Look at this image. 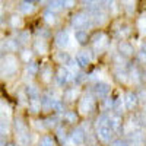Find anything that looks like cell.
I'll return each instance as SVG.
<instances>
[{
	"instance_id": "obj_23",
	"label": "cell",
	"mask_w": 146,
	"mask_h": 146,
	"mask_svg": "<svg viewBox=\"0 0 146 146\" xmlns=\"http://www.w3.org/2000/svg\"><path fill=\"white\" fill-rule=\"evenodd\" d=\"M34 9H35V6H34V3H32V2H29V0H27V2H22V3H21V6H19V10L22 12V13H25V15L32 13Z\"/></svg>"
},
{
	"instance_id": "obj_8",
	"label": "cell",
	"mask_w": 146,
	"mask_h": 146,
	"mask_svg": "<svg viewBox=\"0 0 146 146\" xmlns=\"http://www.w3.org/2000/svg\"><path fill=\"white\" fill-rule=\"evenodd\" d=\"M54 41H56V45L60 47V48H64L69 45V41H70V36H69V32L66 29H62L58 31L54 36Z\"/></svg>"
},
{
	"instance_id": "obj_37",
	"label": "cell",
	"mask_w": 146,
	"mask_h": 146,
	"mask_svg": "<svg viewBox=\"0 0 146 146\" xmlns=\"http://www.w3.org/2000/svg\"><path fill=\"white\" fill-rule=\"evenodd\" d=\"M9 129V123H7V120L5 117L0 115V135H5V133Z\"/></svg>"
},
{
	"instance_id": "obj_51",
	"label": "cell",
	"mask_w": 146,
	"mask_h": 146,
	"mask_svg": "<svg viewBox=\"0 0 146 146\" xmlns=\"http://www.w3.org/2000/svg\"><path fill=\"white\" fill-rule=\"evenodd\" d=\"M3 51H5V50H3V44H0V57H2Z\"/></svg>"
},
{
	"instance_id": "obj_7",
	"label": "cell",
	"mask_w": 146,
	"mask_h": 146,
	"mask_svg": "<svg viewBox=\"0 0 146 146\" xmlns=\"http://www.w3.org/2000/svg\"><path fill=\"white\" fill-rule=\"evenodd\" d=\"M111 88H110V85L107 82H96L94 85V94L96 98H105V96L110 94Z\"/></svg>"
},
{
	"instance_id": "obj_27",
	"label": "cell",
	"mask_w": 146,
	"mask_h": 146,
	"mask_svg": "<svg viewBox=\"0 0 146 146\" xmlns=\"http://www.w3.org/2000/svg\"><path fill=\"white\" fill-rule=\"evenodd\" d=\"M15 130H16L18 135L28 131V127H27L25 123H23V120H22V118H15Z\"/></svg>"
},
{
	"instance_id": "obj_32",
	"label": "cell",
	"mask_w": 146,
	"mask_h": 146,
	"mask_svg": "<svg viewBox=\"0 0 146 146\" xmlns=\"http://www.w3.org/2000/svg\"><path fill=\"white\" fill-rule=\"evenodd\" d=\"M121 5H123V7L126 9V12L131 13V12L135 10V6H136V0H123V2H121Z\"/></svg>"
},
{
	"instance_id": "obj_28",
	"label": "cell",
	"mask_w": 146,
	"mask_h": 146,
	"mask_svg": "<svg viewBox=\"0 0 146 146\" xmlns=\"http://www.w3.org/2000/svg\"><path fill=\"white\" fill-rule=\"evenodd\" d=\"M27 72L29 73V75L35 76L36 73L40 72V64L36 63V62H28V64H27Z\"/></svg>"
},
{
	"instance_id": "obj_20",
	"label": "cell",
	"mask_w": 146,
	"mask_h": 146,
	"mask_svg": "<svg viewBox=\"0 0 146 146\" xmlns=\"http://www.w3.org/2000/svg\"><path fill=\"white\" fill-rule=\"evenodd\" d=\"M34 50L38 53V54H45L48 51V45L45 42V40H38L34 42Z\"/></svg>"
},
{
	"instance_id": "obj_11",
	"label": "cell",
	"mask_w": 146,
	"mask_h": 146,
	"mask_svg": "<svg viewBox=\"0 0 146 146\" xmlns=\"http://www.w3.org/2000/svg\"><path fill=\"white\" fill-rule=\"evenodd\" d=\"M118 51L121 56H124V57H131L133 54H135V48H133V45L127 41H121L118 44Z\"/></svg>"
},
{
	"instance_id": "obj_19",
	"label": "cell",
	"mask_w": 146,
	"mask_h": 146,
	"mask_svg": "<svg viewBox=\"0 0 146 146\" xmlns=\"http://www.w3.org/2000/svg\"><path fill=\"white\" fill-rule=\"evenodd\" d=\"M19 48V42L15 41V40H6L3 42V50L6 53H13V51H18Z\"/></svg>"
},
{
	"instance_id": "obj_56",
	"label": "cell",
	"mask_w": 146,
	"mask_h": 146,
	"mask_svg": "<svg viewBox=\"0 0 146 146\" xmlns=\"http://www.w3.org/2000/svg\"><path fill=\"white\" fill-rule=\"evenodd\" d=\"M145 146H146V145H145Z\"/></svg>"
},
{
	"instance_id": "obj_15",
	"label": "cell",
	"mask_w": 146,
	"mask_h": 146,
	"mask_svg": "<svg viewBox=\"0 0 146 146\" xmlns=\"http://www.w3.org/2000/svg\"><path fill=\"white\" fill-rule=\"evenodd\" d=\"M145 140V131L137 129V130H133L130 133V142L133 145H142V142Z\"/></svg>"
},
{
	"instance_id": "obj_6",
	"label": "cell",
	"mask_w": 146,
	"mask_h": 146,
	"mask_svg": "<svg viewBox=\"0 0 146 146\" xmlns=\"http://www.w3.org/2000/svg\"><path fill=\"white\" fill-rule=\"evenodd\" d=\"M94 108H95V101L89 95H85L83 98L79 101V111L82 114H88V113L94 111Z\"/></svg>"
},
{
	"instance_id": "obj_44",
	"label": "cell",
	"mask_w": 146,
	"mask_h": 146,
	"mask_svg": "<svg viewBox=\"0 0 146 146\" xmlns=\"http://www.w3.org/2000/svg\"><path fill=\"white\" fill-rule=\"evenodd\" d=\"M137 98H139V101H143V102H146V89H139L137 91Z\"/></svg>"
},
{
	"instance_id": "obj_12",
	"label": "cell",
	"mask_w": 146,
	"mask_h": 146,
	"mask_svg": "<svg viewBox=\"0 0 146 146\" xmlns=\"http://www.w3.org/2000/svg\"><path fill=\"white\" fill-rule=\"evenodd\" d=\"M40 102H41V110H45V111H50V110L54 108V104H56V100L50 95H42L40 96Z\"/></svg>"
},
{
	"instance_id": "obj_33",
	"label": "cell",
	"mask_w": 146,
	"mask_h": 146,
	"mask_svg": "<svg viewBox=\"0 0 146 146\" xmlns=\"http://www.w3.org/2000/svg\"><path fill=\"white\" fill-rule=\"evenodd\" d=\"M40 146H56V142L51 136H42L40 139Z\"/></svg>"
},
{
	"instance_id": "obj_41",
	"label": "cell",
	"mask_w": 146,
	"mask_h": 146,
	"mask_svg": "<svg viewBox=\"0 0 146 146\" xmlns=\"http://www.w3.org/2000/svg\"><path fill=\"white\" fill-rule=\"evenodd\" d=\"M21 58L23 60V62H29V60H31V51L29 50H22L21 51Z\"/></svg>"
},
{
	"instance_id": "obj_36",
	"label": "cell",
	"mask_w": 146,
	"mask_h": 146,
	"mask_svg": "<svg viewBox=\"0 0 146 146\" xmlns=\"http://www.w3.org/2000/svg\"><path fill=\"white\" fill-rule=\"evenodd\" d=\"M137 28L140 32H146V15L145 13L137 19Z\"/></svg>"
},
{
	"instance_id": "obj_46",
	"label": "cell",
	"mask_w": 146,
	"mask_h": 146,
	"mask_svg": "<svg viewBox=\"0 0 146 146\" xmlns=\"http://www.w3.org/2000/svg\"><path fill=\"white\" fill-rule=\"evenodd\" d=\"M137 58H139V62H142L143 64H146V51H140V53H137Z\"/></svg>"
},
{
	"instance_id": "obj_24",
	"label": "cell",
	"mask_w": 146,
	"mask_h": 146,
	"mask_svg": "<svg viewBox=\"0 0 146 146\" xmlns=\"http://www.w3.org/2000/svg\"><path fill=\"white\" fill-rule=\"evenodd\" d=\"M63 7H66V0H50V3H48V9L54 12L62 10Z\"/></svg>"
},
{
	"instance_id": "obj_10",
	"label": "cell",
	"mask_w": 146,
	"mask_h": 146,
	"mask_svg": "<svg viewBox=\"0 0 146 146\" xmlns=\"http://www.w3.org/2000/svg\"><path fill=\"white\" fill-rule=\"evenodd\" d=\"M70 140H72V143L75 145V146L83 145V142H85V131L80 127L73 129L72 133H70Z\"/></svg>"
},
{
	"instance_id": "obj_34",
	"label": "cell",
	"mask_w": 146,
	"mask_h": 146,
	"mask_svg": "<svg viewBox=\"0 0 146 146\" xmlns=\"http://www.w3.org/2000/svg\"><path fill=\"white\" fill-rule=\"evenodd\" d=\"M9 23H10L12 28H18V27H21L22 21H21V18H19L18 15H12V16L9 18Z\"/></svg>"
},
{
	"instance_id": "obj_35",
	"label": "cell",
	"mask_w": 146,
	"mask_h": 146,
	"mask_svg": "<svg viewBox=\"0 0 146 146\" xmlns=\"http://www.w3.org/2000/svg\"><path fill=\"white\" fill-rule=\"evenodd\" d=\"M18 41L22 42V44H27L29 41V32L28 31H21L18 34Z\"/></svg>"
},
{
	"instance_id": "obj_42",
	"label": "cell",
	"mask_w": 146,
	"mask_h": 146,
	"mask_svg": "<svg viewBox=\"0 0 146 146\" xmlns=\"http://www.w3.org/2000/svg\"><path fill=\"white\" fill-rule=\"evenodd\" d=\"M53 111H56V113H63V102L62 101H58V100H56V104H54V108H53Z\"/></svg>"
},
{
	"instance_id": "obj_18",
	"label": "cell",
	"mask_w": 146,
	"mask_h": 146,
	"mask_svg": "<svg viewBox=\"0 0 146 146\" xmlns=\"http://www.w3.org/2000/svg\"><path fill=\"white\" fill-rule=\"evenodd\" d=\"M40 75H41V80L42 82H50L53 79V69L48 64H44L40 69Z\"/></svg>"
},
{
	"instance_id": "obj_48",
	"label": "cell",
	"mask_w": 146,
	"mask_h": 146,
	"mask_svg": "<svg viewBox=\"0 0 146 146\" xmlns=\"http://www.w3.org/2000/svg\"><path fill=\"white\" fill-rule=\"evenodd\" d=\"M6 137L3 136V135H0V146H6Z\"/></svg>"
},
{
	"instance_id": "obj_45",
	"label": "cell",
	"mask_w": 146,
	"mask_h": 146,
	"mask_svg": "<svg viewBox=\"0 0 146 146\" xmlns=\"http://www.w3.org/2000/svg\"><path fill=\"white\" fill-rule=\"evenodd\" d=\"M115 76H117V79H120V80H126V78L129 76L126 72H121V70H115Z\"/></svg>"
},
{
	"instance_id": "obj_54",
	"label": "cell",
	"mask_w": 146,
	"mask_h": 146,
	"mask_svg": "<svg viewBox=\"0 0 146 146\" xmlns=\"http://www.w3.org/2000/svg\"><path fill=\"white\" fill-rule=\"evenodd\" d=\"M145 79H146V72H145Z\"/></svg>"
},
{
	"instance_id": "obj_39",
	"label": "cell",
	"mask_w": 146,
	"mask_h": 146,
	"mask_svg": "<svg viewBox=\"0 0 146 146\" xmlns=\"http://www.w3.org/2000/svg\"><path fill=\"white\" fill-rule=\"evenodd\" d=\"M36 35H38L41 40H45V38L50 36V31H48L47 28H38L36 29Z\"/></svg>"
},
{
	"instance_id": "obj_17",
	"label": "cell",
	"mask_w": 146,
	"mask_h": 146,
	"mask_svg": "<svg viewBox=\"0 0 146 146\" xmlns=\"http://www.w3.org/2000/svg\"><path fill=\"white\" fill-rule=\"evenodd\" d=\"M25 92H27V96L29 101H35V100H40V91L35 85H28L25 88Z\"/></svg>"
},
{
	"instance_id": "obj_9",
	"label": "cell",
	"mask_w": 146,
	"mask_h": 146,
	"mask_svg": "<svg viewBox=\"0 0 146 146\" xmlns=\"http://www.w3.org/2000/svg\"><path fill=\"white\" fill-rule=\"evenodd\" d=\"M123 102H124V107L127 110H135L137 102H139L137 94H135V92H126L124 96H123Z\"/></svg>"
},
{
	"instance_id": "obj_1",
	"label": "cell",
	"mask_w": 146,
	"mask_h": 146,
	"mask_svg": "<svg viewBox=\"0 0 146 146\" xmlns=\"http://www.w3.org/2000/svg\"><path fill=\"white\" fill-rule=\"evenodd\" d=\"M18 70V60L15 58V56L7 54L6 58L3 60V64L0 66V72L5 76H12L15 75V72Z\"/></svg>"
},
{
	"instance_id": "obj_49",
	"label": "cell",
	"mask_w": 146,
	"mask_h": 146,
	"mask_svg": "<svg viewBox=\"0 0 146 146\" xmlns=\"http://www.w3.org/2000/svg\"><path fill=\"white\" fill-rule=\"evenodd\" d=\"M75 6V0H66V7H73Z\"/></svg>"
},
{
	"instance_id": "obj_2",
	"label": "cell",
	"mask_w": 146,
	"mask_h": 146,
	"mask_svg": "<svg viewBox=\"0 0 146 146\" xmlns=\"http://www.w3.org/2000/svg\"><path fill=\"white\" fill-rule=\"evenodd\" d=\"M91 16L89 13H85V12H79V13L73 15L72 18V27L76 29H85L88 28V25H91Z\"/></svg>"
},
{
	"instance_id": "obj_31",
	"label": "cell",
	"mask_w": 146,
	"mask_h": 146,
	"mask_svg": "<svg viewBox=\"0 0 146 146\" xmlns=\"http://www.w3.org/2000/svg\"><path fill=\"white\" fill-rule=\"evenodd\" d=\"M64 121L66 123H69V124H73V123H76V120H78V115H76V113L75 111H67V113H64Z\"/></svg>"
},
{
	"instance_id": "obj_26",
	"label": "cell",
	"mask_w": 146,
	"mask_h": 146,
	"mask_svg": "<svg viewBox=\"0 0 146 146\" xmlns=\"http://www.w3.org/2000/svg\"><path fill=\"white\" fill-rule=\"evenodd\" d=\"M18 143H19L21 146H28V145L31 143V135H29L28 131L18 135Z\"/></svg>"
},
{
	"instance_id": "obj_22",
	"label": "cell",
	"mask_w": 146,
	"mask_h": 146,
	"mask_svg": "<svg viewBox=\"0 0 146 146\" xmlns=\"http://www.w3.org/2000/svg\"><path fill=\"white\" fill-rule=\"evenodd\" d=\"M54 58H56V62H58L60 64H69V62L72 60L70 56H69L66 51H58V53H56Z\"/></svg>"
},
{
	"instance_id": "obj_40",
	"label": "cell",
	"mask_w": 146,
	"mask_h": 146,
	"mask_svg": "<svg viewBox=\"0 0 146 146\" xmlns=\"http://www.w3.org/2000/svg\"><path fill=\"white\" fill-rule=\"evenodd\" d=\"M44 124H45V127H48V129L56 127V124H57V117H50V118L44 120Z\"/></svg>"
},
{
	"instance_id": "obj_29",
	"label": "cell",
	"mask_w": 146,
	"mask_h": 146,
	"mask_svg": "<svg viewBox=\"0 0 146 146\" xmlns=\"http://www.w3.org/2000/svg\"><path fill=\"white\" fill-rule=\"evenodd\" d=\"M29 111L32 114H36L41 111V102L40 100H35V101H29Z\"/></svg>"
},
{
	"instance_id": "obj_47",
	"label": "cell",
	"mask_w": 146,
	"mask_h": 146,
	"mask_svg": "<svg viewBox=\"0 0 146 146\" xmlns=\"http://www.w3.org/2000/svg\"><path fill=\"white\" fill-rule=\"evenodd\" d=\"M57 135H58V139L62 140V142L66 140V131H64L63 129H58V130H57Z\"/></svg>"
},
{
	"instance_id": "obj_43",
	"label": "cell",
	"mask_w": 146,
	"mask_h": 146,
	"mask_svg": "<svg viewBox=\"0 0 146 146\" xmlns=\"http://www.w3.org/2000/svg\"><path fill=\"white\" fill-rule=\"evenodd\" d=\"M111 146H129V142L127 140H123V139H115Z\"/></svg>"
},
{
	"instance_id": "obj_14",
	"label": "cell",
	"mask_w": 146,
	"mask_h": 146,
	"mask_svg": "<svg viewBox=\"0 0 146 146\" xmlns=\"http://www.w3.org/2000/svg\"><path fill=\"white\" fill-rule=\"evenodd\" d=\"M91 62V57H88V53L86 51H82V53H78L76 57H75V63L76 66L79 67H86Z\"/></svg>"
},
{
	"instance_id": "obj_38",
	"label": "cell",
	"mask_w": 146,
	"mask_h": 146,
	"mask_svg": "<svg viewBox=\"0 0 146 146\" xmlns=\"http://www.w3.org/2000/svg\"><path fill=\"white\" fill-rule=\"evenodd\" d=\"M129 76H130V79L133 80V82H139L140 80V73H139V70L136 69V67H133L131 70H130V73H129Z\"/></svg>"
},
{
	"instance_id": "obj_16",
	"label": "cell",
	"mask_w": 146,
	"mask_h": 146,
	"mask_svg": "<svg viewBox=\"0 0 146 146\" xmlns=\"http://www.w3.org/2000/svg\"><path fill=\"white\" fill-rule=\"evenodd\" d=\"M92 44H94L95 48H102V47L107 44V35H105L104 32L95 34L94 38H92Z\"/></svg>"
},
{
	"instance_id": "obj_21",
	"label": "cell",
	"mask_w": 146,
	"mask_h": 146,
	"mask_svg": "<svg viewBox=\"0 0 146 146\" xmlns=\"http://www.w3.org/2000/svg\"><path fill=\"white\" fill-rule=\"evenodd\" d=\"M75 40L79 44H86L88 42V31L86 29H76L75 32Z\"/></svg>"
},
{
	"instance_id": "obj_4",
	"label": "cell",
	"mask_w": 146,
	"mask_h": 146,
	"mask_svg": "<svg viewBox=\"0 0 146 146\" xmlns=\"http://www.w3.org/2000/svg\"><path fill=\"white\" fill-rule=\"evenodd\" d=\"M56 82L60 85V86H64V85L72 79V72L67 67H58V70L56 72V76H54Z\"/></svg>"
},
{
	"instance_id": "obj_55",
	"label": "cell",
	"mask_w": 146,
	"mask_h": 146,
	"mask_svg": "<svg viewBox=\"0 0 146 146\" xmlns=\"http://www.w3.org/2000/svg\"><path fill=\"white\" fill-rule=\"evenodd\" d=\"M29 2H34V0H29Z\"/></svg>"
},
{
	"instance_id": "obj_50",
	"label": "cell",
	"mask_w": 146,
	"mask_h": 146,
	"mask_svg": "<svg viewBox=\"0 0 146 146\" xmlns=\"http://www.w3.org/2000/svg\"><path fill=\"white\" fill-rule=\"evenodd\" d=\"M80 2H82L83 5H86V6H89V5H92L94 2H96V0H80Z\"/></svg>"
},
{
	"instance_id": "obj_53",
	"label": "cell",
	"mask_w": 146,
	"mask_h": 146,
	"mask_svg": "<svg viewBox=\"0 0 146 146\" xmlns=\"http://www.w3.org/2000/svg\"><path fill=\"white\" fill-rule=\"evenodd\" d=\"M6 146H18V145H15V143H6Z\"/></svg>"
},
{
	"instance_id": "obj_30",
	"label": "cell",
	"mask_w": 146,
	"mask_h": 146,
	"mask_svg": "<svg viewBox=\"0 0 146 146\" xmlns=\"http://www.w3.org/2000/svg\"><path fill=\"white\" fill-rule=\"evenodd\" d=\"M76 94H78L76 88H69V89H66V91H64V100H66V101L76 100Z\"/></svg>"
},
{
	"instance_id": "obj_5",
	"label": "cell",
	"mask_w": 146,
	"mask_h": 146,
	"mask_svg": "<svg viewBox=\"0 0 146 146\" xmlns=\"http://www.w3.org/2000/svg\"><path fill=\"white\" fill-rule=\"evenodd\" d=\"M107 124L111 127V130L114 133H121V129H123V118L118 113H114L111 115H108V121Z\"/></svg>"
},
{
	"instance_id": "obj_25",
	"label": "cell",
	"mask_w": 146,
	"mask_h": 146,
	"mask_svg": "<svg viewBox=\"0 0 146 146\" xmlns=\"http://www.w3.org/2000/svg\"><path fill=\"white\" fill-rule=\"evenodd\" d=\"M44 21H45L47 23H50V25L56 23V21H57L56 12H54V10H51V9H47V10L44 12Z\"/></svg>"
},
{
	"instance_id": "obj_13",
	"label": "cell",
	"mask_w": 146,
	"mask_h": 146,
	"mask_svg": "<svg viewBox=\"0 0 146 146\" xmlns=\"http://www.w3.org/2000/svg\"><path fill=\"white\" fill-rule=\"evenodd\" d=\"M92 18V22L95 23V25H102V23L107 21V12L104 10V7L102 9H100V10H96L95 13H92L91 15Z\"/></svg>"
},
{
	"instance_id": "obj_3",
	"label": "cell",
	"mask_w": 146,
	"mask_h": 146,
	"mask_svg": "<svg viewBox=\"0 0 146 146\" xmlns=\"http://www.w3.org/2000/svg\"><path fill=\"white\" fill-rule=\"evenodd\" d=\"M113 130L111 127H110L108 124H101V126H96V136H98V139L104 143H108L111 142L113 139Z\"/></svg>"
},
{
	"instance_id": "obj_52",
	"label": "cell",
	"mask_w": 146,
	"mask_h": 146,
	"mask_svg": "<svg viewBox=\"0 0 146 146\" xmlns=\"http://www.w3.org/2000/svg\"><path fill=\"white\" fill-rule=\"evenodd\" d=\"M142 50H143V51H146V41L142 44Z\"/></svg>"
}]
</instances>
